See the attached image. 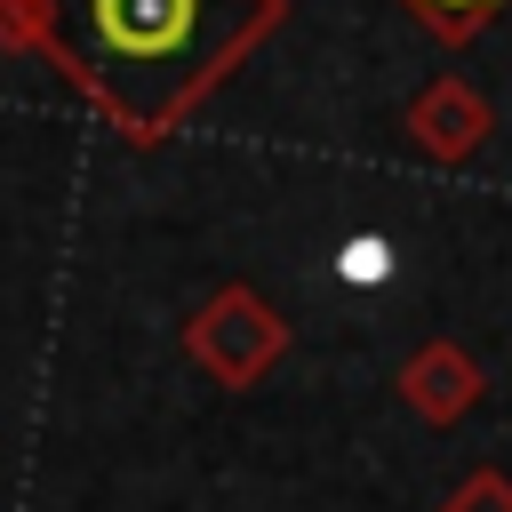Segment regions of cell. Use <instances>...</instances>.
Masks as SVG:
<instances>
[{
    "mask_svg": "<svg viewBox=\"0 0 512 512\" xmlns=\"http://www.w3.org/2000/svg\"><path fill=\"white\" fill-rule=\"evenodd\" d=\"M56 40L80 80L128 112L144 80H192L184 64H200L208 0H56Z\"/></svg>",
    "mask_w": 512,
    "mask_h": 512,
    "instance_id": "obj_1",
    "label": "cell"
},
{
    "mask_svg": "<svg viewBox=\"0 0 512 512\" xmlns=\"http://www.w3.org/2000/svg\"><path fill=\"white\" fill-rule=\"evenodd\" d=\"M400 392H408V408H416V416L448 424V416H464V408L480 400V368H472L456 344H432V352H416V360H408Z\"/></svg>",
    "mask_w": 512,
    "mask_h": 512,
    "instance_id": "obj_2",
    "label": "cell"
},
{
    "mask_svg": "<svg viewBox=\"0 0 512 512\" xmlns=\"http://www.w3.org/2000/svg\"><path fill=\"white\" fill-rule=\"evenodd\" d=\"M416 136H424V152L456 160V152H472V144L488 136V104H480L464 80H440V88L416 104Z\"/></svg>",
    "mask_w": 512,
    "mask_h": 512,
    "instance_id": "obj_3",
    "label": "cell"
},
{
    "mask_svg": "<svg viewBox=\"0 0 512 512\" xmlns=\"http://www.w3.org/2000/svg\"><path fill=\"white\" fill-rule=\"evenodd\" d=\"M336 272H344L352 288H376V280L392 272V240H376V232H368V240H344V256H336Z\"/></svg>",
    "mask_w": 512,
    "mask_h": 512,
    "instance_id": "obj_4",
    "label": "cell"
},
{
    "mask_svg": "<svg viewBox=\"0 0 512 512\" xmlns=\"http://www.w3.org/2000/svg\"><path fill=\"white\" fill-rule=\"evenodd\" d=\"M448 512H512V480L504 472H480V480H464L448 496Z\"/></svg>",
    "mask_w": 512,
    "mask_h": 512,
    "instance_id": "obj_5",
    "label": "cell"
},
{
    "mask_svg": "<svg viewBox=\"0 0 512 512\" xmlns=\"http://www.w3.org/2000/svg\"><path fill=\"white\" fill-rule=\"evenodd\" d=\"M424 8H440V16H456V24H464V16H488L496 0H424Z\"/></svg>",
    "mask_w": 512,
    "mask_h": 512,
    "instance_id": "obj_6",
    "label": "cell"
}]
</instances>
